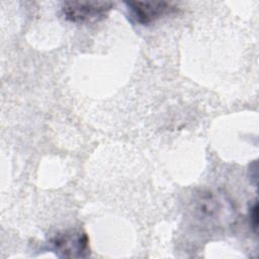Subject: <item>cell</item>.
<instances>
[{"label":"cell","mask_w":259,"mask_h":259,"mask_svg":"<svg viewBox=\"0 0 259 259\" xmlns=\"http://www.w3.org/2000/svg\"><path fill=\"white\" fill-rule=\"evenodd\" d=\"M89 240L85 233L81 231H67L56 235L51 239L52 249L59 257L79 258L85 257L89 253Z\"/></svg>","instance_id":"obj_3"},{"label":"cell","mask_w":259,"mask_h":259,"mask_svg":"<svg viewBox=\"0 0 259 259\" xmlns=\"http://www.w3.org/2000/svg\"><path fill=\"white\" fill-rule=\"evenodd\" d=\"M249 215H250V225L251 227L254 229V231H256L257 229V224H258V207H257V202L255 201L253 206L250 207V211H249Z\"/></svg>","instance_id":"obj_5"},{"label":"cell","mask_w":259,"mask_h":259,"mask_svg":"<svg viewBox=\"0 0 259 259\" xmlns=\"http://www.w3.org/2000/svg\"><path fill=\"white\" fill-rule=\"evenodd\" d=\"M124 5L130 20L140 25H148L176 10L173 3L166 1H127Z\"/></svg>","instance_id":"obj_2"},{"label":"cell","mask_w":259,"mask_h":259,"mask_svg":"<svg viewBox=\"0 0 259 259\" xmlns=\"http://www.w3.org/2000/svg\"><path fill=\"white\" fill-rule=\"evenodd\" d=\"M113 6L109 1H65L61 11L67 20L82 23L104 17Z\"/></svg>","instance_id":"obj_1"},{"label":"cell","mask_w":259,"mask_h":259,"mask_svg":"<svg viewBox=\"0 0 259 259\" xmlns=\"http://www.w3.org/2000/svg\"><path fill=\"white\" fill-rule=\"evenodd\" d=\"M196 202H198L197 211L201 219L206 218L208 220H214L217 215H220L226 209L223 204L224 200L211 192L201 194Z\"/></svg>","instance_id":"obj_4"}]
</instances>
